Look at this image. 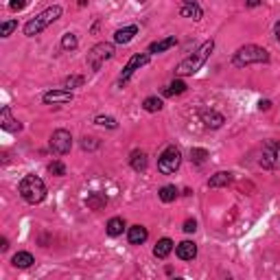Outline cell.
<instances>
[{"instance_id":"obj_1","label":"cell","mask_w":280,"mask_h":280,"mask_svg":"<svg viewBox=\"0 0 280 280\" xmlns=\"http://www.w3.org/2000/svg\"><path fill=\"white\" fill-rule=\"evenodd\" d=\"M212 49H214V42H212V40H206L204 44H201L199 49L193 53V55H188L186 59H182V62L177 64L175 75H177V77H190V75L199 73L201 66H204V64L208 62V57H210Z\"/></svg>"},{"instance_id":"obj_2","label":"cell","mask_w":280,"mask_h":280,"mask_svg":"<svg viewBox=\"0 0 280 280\" xmlns=\"http://www.w3.org/2000/svg\"><path fill=\"white\" fill-rule=\"evenodd\" d=\"M62 14H64V9L59 7V5H53V7L44 9L40 16L31 18V20L25 25V35L27 38H35V35H40L46 27H51L53 22H57L59 18H62Z\"/></svg>"},{"instance_id":"obj_3","label":"cell","mask_w":280,"mask_h":280,"mask_svg":"<svg viewBox=\"0 0 280 280\" xmlns=\"http://www.w3.org/2000/svg\"><path fill=\"white\" fill-rule=\"evenodd\" d=\"M267 62H269L267 49L256 46V44L241 46V49L234 53V57H232V64H234L236 68H245V66H252V64H267Z\"/></svg>"},{"instance_id":"obj_4","label":"cell","mask_w":280,"mask_h":280,"mask_svg":"<svg viewBox=\"0 0 280 280\" xmlns=\"http://www.w3.org/2000/svg\"><path fill=\"white\" fill-rule=\"evenodd\" d=\"M18 190H20L22 199L31 206L44 201V197H46V184L42 182L38 175H25L22 182H20V186H18Z\"/></svg>"},{"instance_id":"obj_5","label":"cell","mask_w":280,"mask_h":280,"mask_svg":"<svg viewBox=\"0 0 280 280\" xmlns=\"http://www.w3.org/2000/svg\"><path fill=\"white\" fill-rule=\"evenodd\" d=\"M180 164H182V153H180V149L173 145L166 147L158 158V171L162 175H173L175 171L180 169Z\"/></svg>"},{"instance_id":"obj_6","label":"cell","mask_w":280,"mask_h":280,"mask_svg":"<svg viewBox=\"0 0 280 280\" xmlns=\"http://www.w3.org/2000/svg\"><path fill=\"white\" fill-rule=\"evenodd\" d=\"M114 53H116L114 44H110V42H99V44H94L90 49V53H88V64H90V68L97 73L107 59L114 57Z\"/></svg>"},{"instance_id":"obj_7","label":"cell","mask_w":280,"mask_h":280,"mask_svg":"<svg viewBox=\"0 0 280 280\" xmlns=\"http://www.w3.org/2000/svg\"><path fill=\"white\" fill-rule=\"evenodd\" d=\"M151 62V53H136V55L129 57V62L125 64V68H123V73L121 77H118V83H127L129 79L134 77L136 70H140L142 66H147V64Z\"/></svg>"},{"instance_id":"obj_8","label":"cell","mask_w":280,"mask_h":280,"mask_svg":"<svg viewBox=\"0 0 280 280\" xmlns=\"http://www.w3.org/2000/svg\"><path fill=\"white\" fill-rule=\"evenodd\" d=\"M260 166L265 169H280V142L267 140L260 151Z\"/></svg>"},{"instance_id":"obj_9","label":"cell","mask_w":280,"mask_h":280,"mask_svg":"<svg viewBox=\"0 0 280 280\" xmlns=\"http://www.w3.org/2000/svg\"><path fill=\"white\" fill-rule=\"evenodd\" d=\"M73 149V136H70L68 129H57L51 136V151L57 153V156H66Z\"/></svg>"},{"instance_id":"obj_10","label":"cell","mask_w":280,"mask_h":280,"mask_svg":"<svg viewBox=\"0 0 280 280\" xmlns=\"http://www.w3.org/2000/svg\"><path fill=\"white\" fill-rule=\"evenodd\" d=\"M73 99H75L73 90H66V88H64V90H49L44 97H42V101H44L46 105H51V103L53 105H66Z\"/></svg>"},{"instance_id":"obj_11","label":"cell","mask_w":280,"mask_h":280,"mask_svg":"<svg viewBox=\"0 0 280 280\" xmlns=\"http://www.w3.org/2000/svg\"><path fill=\"white\" fill-rule=\"evenodd\" d=\"M199 118H201V123H204V127H208V129H219L225 123L223 114H219V112H214V110H201Z\"/></svg>"},{"instance_id":"obj_12","label":"cell","mask_w":280,"mask_h":280,"mask_svg":"<svg viewBox=\"0 0 280 280\" xmlns=\"http://www.w3.org/2000/svg\"><path fill=\"white\" fill-rule=\"evenodd\" d=\"M0 127L5 129V132H22V123L20 121H16L14 116H11V110H9V105H5L3 107V112H0Z\"/></svg>"},{"instance_id":"obj_13","label":"cell","mask_w":280,"mask_h":280,"mask_svg":"<svg viewBox=\"0 0 280 280\" xmlns=\"http://www.w3.org/2000/svg\"><path fill=\"white\" fill-rule=\"evenodd\" d=\"M177 44V38L175 35H169V38H164V40H158V42H151V44H149V53H151V55H160V53H166V51H171L173 49V46Z\"/></svg>"},{"instance_id":"obj_14","label":"cell","mask_w":280,"mask_h":280,"mask_svg":"<svg viewBox=\"0 0 280 280\" xmlns=\"http://www.w3.org/2000/svg\"><path fill=\"white\" fill-rule=\"evenodd\" d=\"M234 175L230 171H217L210 180H208V188H223V186H230Z\"/></svg>"},{"instance_id":"obj_15","label":"cell","mask_w":280,"mask_h":280,"mask_svg":"<svg viewBox=\"0 0 280 280\" xmlns=\"http://www.w3.org/2000/svg\"><path fill=\"white\" fill-rule=\"evenodd\" d=\"M175 254H177V258H182V260H193L195 256H197V245H195L193 241H182L180 245L175 247Z\"/></svg>"},{"instance_id":"obj_16","label":"cell","mask_w":280,"mask_h":280,"mask_svg":"<svg viewBox=\"0 0 280 280\" xmlns=\"http://www.w3.org/2000/svg\"><path fill=\"white\" fill-rule=\"evenodd\" d=\"M136 35H138V27L129 25V27L118 29V31L114 33V42H116V44H129V42H132Z\"/></svg>"},{"instance_id":"obj_17","label":"cell","mask_w":280,"mask_h":280,"mask_svg":"<svg viewBox=\"0 0 280 280\" xmlns=\"http://www.w3.org/2000/svg\"><path fill=\"white\" fill-rule=\"evenodd\" d=\"M127 239H129L132 245H142V243L149 239V232H147L145 225H132L129 232H127Z\"/></svg>"},{"instance_id":"obj_18","label":"cell","mask_w":280,"mask_h":280,"mask_svg":"<svg viewBox=\"0 0 280 280\" xmlns=\"http://www.w3.org/2000/svg\"><path fill=\"white\" fill-rule=\"evenodd\" d=\"M147 162H149V160H147V153L140 151V149H134L132 156H129V164H132V169L140 173V171L147 169Z\"/></svg>"},{"instance_id":"obj_19","label":"cell","mask_w":280,"mask_h":280,"mask_svg":"<svg viewBox=\"0 0 280 280\" xmlns=\"http://www.w3.org/2000/svg\"><path fill=\"white\" fill-rule=\"evenodd\" d=\"M33 263H35V258L31 252H18V254H14V258H11V265L18 267V269H27V267H31Z\"/></svg>"},{"instance_id":"obj_20","label":"cell","mask_w":280,"mask_h":280,"mask_svg":"<svg viewBox=\"0 0 280 280\" xmlns=\"http://www.w3.org/2000/svg\"><path fill=\"white\" fill-rule=\"evenodd\" d=\"M171 252H173V241L166 239V236L164 239H160L156 243V247H153V256H156V258H166Z\"/></svg>"},{"instance_id":"obj_21","label":"cell","mask_w":280,"mask_h":280,"mask_svg":"<svg viewBox=\"0 0 280 280\" xmlns=\"http://www.w3.org/2000/svg\"><path fill=\"white\" fill-rule=\"evenodd\" d=\"M186 92V83L182 81V77H177V79H173L169 83V86L162 90L164 97H177V94H184Z\"/></svg>"},{"instance_id":"obj_22","label":"cell","mask_w":280,"mask_h":280,"mask_svg":"<svg viewBox=\"0 0 280 280\" xmlns=\"http://www.w3.org/2000/svg\"><path fill=\"white\" fill-rule=\"evenodd\" d=\"M180 16L182 18H193V20H201V9L197 3H184V7L180 9Z\"/></svg>"},{"instance_id":"obj_23","label":"cell","mask_w":280,"mask_h":280,"mask_svg":"<svg viewBox=\"0 0 280 280\" xmlns=\"http://www.w3.org/2000/svg\"><path fill=\"white\" fill-rule=\"evenodd\" d=\"M86 204H88L90 210H101V208L107 206V197L103 193H90L88 195V199H86Z\"/></svg>"},{"instance_id":"obj_24","label":"cell","mask_w":280,"mask_h":280,"mask_svg":"<svg viewBox=\"0 0 280 280\" xmlns=\"http://www.w3.org/2000/svg\"><path fill=\"white\" fill-rule=\"evenodd\" d=\"M105 230H107V234H110V236L123 234V230H125V219H123V217H112L110 221H107Z\"/></svg>"},{"instance_id":"obj_25","label":"cell","mask_w":280,"mask_h":280,"mask_svg":"<svg viewBox=\"0 0 280 280\" xmlns=\"http://www.w3.org/2000/svg\"><path fill=\"white\" fill-rule=\"evenodd\" d=\"M177 193H180V190H177L175 186H171V184H166V186H162L160 188V199L164 201V204H171V201H175L177 199Z\"/></svg>"},{"instance_id":"obj_26","label":"cell","mask_w":280,"mask_h":280,"mask_svg":"<svg viewBox=\"0 0 280 280\" xmlns=\"http://www.w3.org/2000/svg\"><path fill=\"white\" fill-rule=\"evenodd\" d=\"M142 107H145V112H160L164 107V103H162V99H158V97H147L145 101H142Z\"/></svg>"},{"instance_id":"obj_27","label":"cell","mask_w":280,"mask_h":280,"mask_svg":"<svg viewBox=\"0 0 280 280\" xmlns=\"http://www.w3.org/2000/svg\"><path fill=\"white\" fill-rule=\"evenodd\" d=\"M83 83H86V77H81V75H70L64 79V88L66 90H73V88H81Z\"/></svg>"},{"instance_id":"obj_28","label":"cell","mask_w":280,"mask_h":280,"mask_svg":"<svg viewBox=\"0 0 280 280\" xmlns=\"http://www.w3.org/2000/svg\"><path fill=\"white\" fill-rule=\"evenodd\" d=\"M77 46H79V40H77L75 33H64L62 38V49L64 51H75Z\"/></svg>"},{"instance_id":"obj_29","label":"cell","mask_w":280,"mask_h":280,"mask_svg":"<svg viewBox=\"0 0 280 280\" xmlns=\"http://www.w3.org/2000/svg\"><path fill=\"white\" fill-rule=\"evenodd\" d=\"M49 173L51 175H57V177L66 175V164H64L62 160H53V162L49 164Z\"/></svg>"},{"instance_id":"obj_30","label":"cell","mask_w":280,"mask_h":280,"mask_svg":"<svg viewBox=\"0 0 280 280\" xmlns=\"http://www.w3.org/2000/svg\"><path fill=\"white\" fill-rule=\"evenodd\" d=\"M190 158H193V162H195V164H204V162H206V158H208V151H206V149L195 147V149H190Z\"/></svg>"},{"instance_id":"obj_31","label":"cell","mask_w":280,"mask_h":280,"mask_svg":"<svg viewBox=\"0 0 280 280\" xmlns=\"http://www.w3.org/2000/svg\"><path fill=\"white\" fill-rule=\"evenodd\" d=\"M16 29H18V20H7V22H3V27H0V35H3V38H9Z\"/></svg>"},{"instance_id":"obj_32","label":"cell","mask_w":280,"mask_h":280,"mask_svg":"<svg viewBox=\"0 0 280 280\" xmlns=\"http://www.w3.org/2000/svg\"><path fill=\"white\" fill-rule=\"evenodd\" d=\"M94 123H97V125H103V127H110V129H116V127H118L116 118H112V116H97V118H94Z\"/></svg>"},{"instance_id":"obj_33","label":"cell","mask_w":280,"mask_h":280,"mask_svg":"<svg viewBox=\"0 0 280 280\" xmlns=\"http://www.w3.org/2000/svg\"><path fill=\"white\" fill-rule=\"evenodd\" d=\"M97 147H99V140L92 138V136H86V138L81 140V149H83V151H94Z\"/></svg>"},{"instance_id":"obj_34","label":"cell","mask_w":280,"mask_h":280,"mask_svg":"<svg viewBox=\"0 0 280 280\" xmlns=\"http://www.w3.org/2000/svg\"><path fill=\"white\" fill-rule=\"evenodd\" d=\"M29 5V0H11L9 3V9L11 11H22Z\"/></svg>"},{"instance_id":"obj_35","label":"cell","mask_w":280,"mask_h":280,"mask_svg":"<svg viewBox=\"0 0 280 280\" xmlns=\"http://www.w3.org/2000/svg\"><path fill=\"white\" fill-rule=\"evenodd\" d=\"M184 232H186V234H190V232H195L197 230V221H195V219H188L186 223H184V228H182Z\"/></svg>"},{"instance_id":"obj_36","label":"cell","mask_w":280,"mask_h":280,"mask_svg":"<svg viewBox=\"0 0 280 280\" xmlns=\"http://www.w3.org/2000/svg\"><path fill=\"white\" fill-rule=\"evenodd\" d=\"M269 107H271V101H267V99H265V101H263V99L258 101V110H260V112H267Z\"/></svg>"},{"instance_id":"obj_37","label":"cell","mask_w":280,"mask_h":280,"mask_svg":"<svg viewBox=\"0 0 280 280\" xmlns=\"http://www.w3.org/2000/svg\"><path fill=\"white\" fill-rule=\"evenodd\" d=\"M260 3H263V0H245V7H249V9H254V7H258Z\"/></svg>"},{"instance_id":"obj_38","label":"cell","mask_w":280,"mask_h":280,"mask_svg":"<svg viewBox=\"0 0 280 280\" xmlns=\"http://www.w3.org/2000/svg\"><path fill=\"white\" fill-rule=\"evenodd\" d=\"M273 35H276V40H278V44H280V20L273 25Z\"/></svg>"},{"instance_id":"obj_39","label":"cell","mask_w":280,"mask_h":280,"mask_svg":"<svg viewBox=\"0 0 280 280\" xmlns=\"http://www.w3.org/2000/svg\"><path fill=\"white\" fill-rule=\"evenodd\" d=\"M9 247V241L7 239H0V249H3V252H5V249H7Z\"/></svg>"},{"instance_id":"obj_40","label":"cell","mask_w":280,"mask_h":280,"mask_svg":"<svg viewBox=\"0 0 280 280\" xmlns=\"http://www.w3.org/2000/svg\"><path fill=\"white\" fill-rule=\"evenodd\" d=\"M140 3H145V0H140Z\"/></svg>"}]
</instances>
